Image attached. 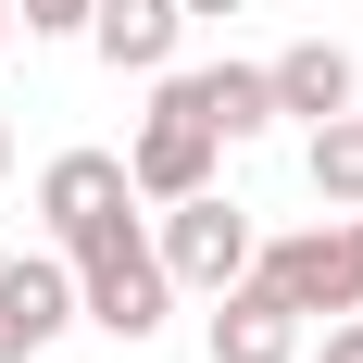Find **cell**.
<instances>
[{"label": "cell", "mask_w": 363, "mask_h": 363, "mask_svg": "<svg viewBox=\"0 0 363 363\" xmlns=\"http://www.w3.org/2000/svg\"><path fill=\"white\" fill-rule=\"evenodd\" d=\"M75 326H101V338H163V313H176V276H163V251H150V225L138 213H113L101 238H75Z\"/></svg>", "instance_id": "obj_1"}, {"label": "cell", "mask_w": 363, "mask_h": 363, "mask_svg": "<svg viewBox=\"0 0 363 363\" xmlns=\"http://www.w3.org/2000/svg\"><path fill=\"white\" fill-rule=\"evenodd\" d=\"M150 101L188 113L213 150H251L263 125H276V75H263V63H201V75H176V63H163V75H150Z\"/></svg>", "instance_id": "obj_4"}, {"label": "cell", "mask_w": 363, "mask_h": 363, "mask_svg": "<svg viewBox=\"0 0 363 363\" xmlns=\"http://www.w3.org/2000/svg\"><path fill=\"white\" fill-rule=\"evenodd\" d=\"M213 363H301V313L276 289H263V276H238V289H213Z\"/></svg>", "instance_id": "obj_8"}, {"label": "cell", "mask_w": 363, "mask_h": 363, "mask_svg": "<svg viewBox=\"0 0 363 363\" xmlns=\"http://www.w3.org/2000/svg\"><path fill=\"white\" fill-rule=\"evenodd\" d=\"M276 113H301V125H326V113H351L363 101V63L338 50V38H301V50H276Z\"/></svg>", "instance_id": "obj_10"}, {"label": "cell", "mask_w": 363, "mask_h": 363, "mask_svg": "<svg viewBox=\"0 0 363 363\" xmlns=\"http://www.w3.org/2000/svg\"><path fill=\"white\" fill-rule=\"evenodd\" d=\"M113 213H138V188H125V150H50V163H38V225H50V251L101 238Z\"/></svg>", "instance_id": "obj_5"}, {"label": "cell", "mask_w": 363, "mask_h": 363, "mask_svg": "<svg viewBox=\"0 0 363 363\" xmlns=\"http://www.w3.org/2000/svg\"><path fill=\"white\" fill-rule=\"evenodd\" d=\"M0 176H13V125H0Z\"/></svg>", "instance_id": "obj_15"}, {"label": "cell", "mask_w": 363, "mask_h": 363, "mask_svg": "<svg viewBox=\"0 0 363 363\" xmlns=\"http://www.w3.org/2000/svg\"><path fill=\"white\" fill-rule=\"evenodd\" d=\"M301 176H313V201H326V213H363V113H326V125H313Z\"/></svg>", "instance_id": "obj_11"}, {"label": "cell", "mask_w": 363, "mask_h": 363, "mask_svg": "<svg viewBox=\"0 0 363 363\" xmlns=\"http://www.w3.org/2000/svg\"><path fill=\"white\" fill-rule=\"evenodd\" d=\"M150 251H163V276H176V289H238V276H251V213H238V201H225V188H188V201H163V225H150Z\"/></svg>", "instance_id": "obj_3"}, {"label": "cell", "mask_w": 363, "mask_h": 363, "mask_svg": "<svg viewBox=\"0 0 363 363\" xmlns=\"http://www.w3.org/2000/svg\"><path fill=\"white\" fill-rule=\"evenodd\" d=\"M188 38V0H88V50L113 75H163Z\"/></svg>", "instance_id": "obj_9"}, {"label": "cell", "mask_w": 363, "mask_h": 363, "mask_svg": "<svg viewBox=\"0 0 363 363\" xmlns=\"http://www.w3.org/2000/svg\"><path fill=\"white\" fill-rule=\"evenodd\" d=\"M351 225H363V213H351Z\"/></svg>", "instance_id": "obj_17"}, {"label": "cell", "mask_w": 363, "mask_h": 363, "mask_svg": "<svg viewBox=\"0 0 363 363\" xmlns=\"http://www.w3.org/2000/svg\"><path fill=\"white\" fill-rule=\"evenodd\" d=\"M75 326V263L63 251H0V363H38Z\"/></svg>", "instance_id": "obj_6"}, {"label": "cell", "mask_w": 363, "mask_h": 363, "mask_svg": "<svg viewBox=\"0 0 363 363\" xmlns=\"http://www.w3.org/2000/svg\"><path fill=\"white\" fill-rule=\"evenodd\" d=\"M251 276L289 301L301 326L363 313V225H351V213H326V225H301V238H263V251H251Z\"/></svg>", "instance_id": "obj_2"}, {"label": "cell", "mask_w": 363, "mask_h": 363, "mask_svg": "<svg viewBox=\"0 0 363 363\" xmlns=\"http://www.w3.org/2000/svg\"><path fill=\"white\" fill-rule=\"evenodd\" d=\"M201 13H251V0H188V26H201Z\"/></svg>", "instance_id": "obj_14"}, {"label": "cell", "mask_w": 363, "mask_h": 363, "mask_svg": "<svg viewBox=\"0 0 363 363\" xmlns=\"http://www.w3.org/2000/svg\"><path fill=\"white\" fill-rule=\"evenodd\" d=\"M0 50H13V0H0Z\"/></svg>", "instance_id": "obj_16"}, {"label": "cell", "mask_w": 363, "mask_h": 363, "mask_svg": "<svg viewBox=\"0 0 363 363\" xmlns=\"http://www.w3.org/2000/svg\"><path fill=\"white\" fill-rule=\"evenodd\" d=\"M13 26L26 38H88V0H13Z\"/></svg>", "instance_id": "obj_12"}, {"label": "cell", "mask_w": 363, "mask_h": 363, "mask_svg": "<svg viewBox=\"0 0 363 363\" xmlns=\"http://www.w3.org/2000/svg\"><path fill=\"white\" fill-rule=\"evenodd\" d=\"M125 188H138L150 213H163V201H188V188H213V138H201L188 113H163V101H150V125L125 138Z\"/></svg>", "instance_id": "obj_7"}, {"label": "cell", "mask_w": 363, "mask_h": 363, "mask_svg": "<svg viewBox=\"0 0 363 363\" xmlns=\"http://www.w3.org/2000/svg\"><path fill=\"white\" fill-rule=\"evenodd\" d=\"M326 363H363V313H338V326H326Z\"/></svg>", "instance_id": "obj_13"}]
</instances>
